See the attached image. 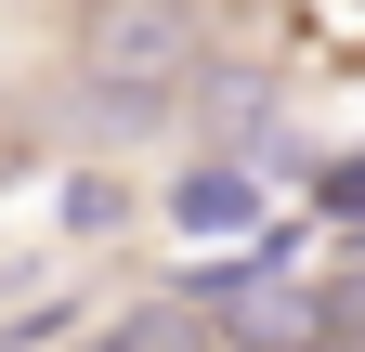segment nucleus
I'll return each mask as SVG.
<instances>
[{"label": "nucleus", "mask_w": 365, "mask_h": 352, "mask_svg": "<svg viewBox=\"0 0 365 352\" xmlns=\"http://www.w3.org/2000/svg\"><path fill=\"white\" fill-rule=\"evenodd\" d=\"M327 352H365V248L327 274Z\"/></svg>", "instance_id": "obj_5"}, {"label": "nucleus", "mask_w": 365, "mask_h": 352, "mask_svg": "<svg viewBox=\"0 0 365 352\" xmlns=\"http://www.w3.org/2000/svg\"><path fill=\"white\" fill-rule=\"evenodd\" d=\"M170 222H182V235H274L261 170H248V157H196V170L170 183Z\"/></svg>", "instance_id": "obj_3"}, {"label": "nucleus", "mask_w": 365, "mask_h": 352, "mask_svg": "<svg viewBox=\"0 0 365 352\" xmlns=\"http://www.w3.org/2000/svg\"><path fill=\"white\" fill-rule=\"evenodd\" d=\"M182 78H196V14L182 0H105L78 26V105L105 130H144Z\"/></svg>", "instance_id": "obj_1"}, {"label": "nucleus", "mask_w": 365, "mask_h": 352, "mask_svg": "<svg viewBox=\"0 0 365 352\" xmlns=\"http://www.w3.org/2000/svg\"><path fill=\"white\" fill-rule=\"evenodd\" d=\"M209 314L235 352H327V287H287L274 261H235V274H209Z\"/></svg>", "instance_id": "obj_2"}, {"label": "nucleus", "mask_w": 365, "mask_h": 352, "mask_svg": "<svg viewBox=\"0 0 365 352\" xmlns=\"http://www.w3.org/2000/svg\"><path fill=\"white\" fill-rule=\"evenodd\" d=\"M313 209H327V222H352V235H365V157H327V170H313Z\"/></svg>", "instance_id": "obj_6"}, {"label": "nucleus", "mask_w": 365, "mask_h": 352, "mask_svg": "<svg viewBox=\"0 0 365 352\" xmlns=\"http://www.w3.org/2000/svg\"><path fill=\"white\" fill-rule=\"evenodd\" d=\"M105 352H235L209 314V287H157V300H130V314L105 326Z\"/></svg>", "instance_id": "obj_4"}]
</instances>
